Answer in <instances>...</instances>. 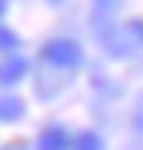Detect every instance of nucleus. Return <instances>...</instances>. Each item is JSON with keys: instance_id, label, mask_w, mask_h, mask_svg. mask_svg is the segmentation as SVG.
I'll return each instance as SVG.
<instances>
[{"instance_id": "1", "label": "nucleus", "mask_w": 143, "mask_h": 150, "mask_svg": "<svg viewBox=\"0 0 143 150\" xmlns=\"http://www.w3.org/2000/svg\"><path fill=\"white\" fill-rule=\"evenodd\" d=\"M43 60L53 67H77L80 64V47L73 40H53L43 47Z\"/></svg>"}, {"instance_id": "2", "label": "nucleus", "mask_w": 143, "mask_h": 150, "mask_svg": "<svg viewBox=\"0 0 143 150\" xmlns=\"http://www.w3.org/2000/svg\"><path fill=\"white\" fill-rule=\"evenodd\" d=\"M70 147H73V140H70V134L63 127H47L37 144V150H70Z\"/></svg>"}, {"instance_id": "3", "label": "nucleus", "mask_w": 143, "mask_h": 150, "mask_svg": "<svg viewBox=\"0 0 143 150\" xmlns=\"http://www.w3.org/2000/svg\"><path fill=\"white\" fill-rule=\"evenodd\" d=\"M23 74H27V60L23 57H10L7 64H0V83H4V87L23 80Z\"/></svg>"}, {"instance_id": "4", "label": "nucleus", "mask_w": 143, "mask_h": 150, "mask_svg": "<svg viewBox=\"0 0 143 150\" xmlns=\"http://www.w3.org/2000/svg\"><path fill=\"white\" fill-rule=\"evenodd\" d=\"M20 117H23L20 97H0V120H20Z\"/></svg>"}, {"instance_id": "5", "label": "nucleus", "mask_w": 143, "mask_h": 150, "mask_svg": "<svg viewBox=\"0 0 143 150\" xmlns=\"http://www.w3.org/2000/svg\"><path fill=\"white\" fill-rule=\"evenodd\" d=\"M73 147H77V150H103V140L97 137V134H90V130H87V134H77Z\"/></svg>"}, {"instance_id": "6", "label": "nucleus", "mask_w": 143, "mask_h": 150, "mask_svg": "<svg viewBox=\"0 0 143 150\" xmlns=\"http://www.w3.org/2000/svg\"><path fill=\"white\" fill-rule=\"evenodd\" d=\"M13 47H20L17 33H10L7 27H0V50H13Z\"/></svg>"}, {"instance_id": "7", "label": "nucleus", "mask_w": 143, "mask_h": 150, "mask_svg": "<svg viewBox=\"0 0 143 150\" xmlns=\"http://www.w3.org/2000/svg\"><path fill=\"white\" fill-rule=\"evenodd\" d=\"M130 33H137L140 43H143V20H133V23H130Z\"/></svg>"}, {"instance_id": "8", "label": "nucleus", "mask_w": 143, "mask_h": 150, "mask_svg": "<svg viewBox=\"0 0 143 150\" xmlns=\"http://www.w3.org/2000/svg\"><path fill=\"white\" fill-rule=\"evenodd\" d=\"M97 4H100V7H117L120 0H97Z\"/></svg>"}, {"instance_id": "9", "label": "nucleus", "mask_w": 143, "mask_h": 150, "mask_svg": "<svg viewBox=\"0 0 143 150\" xmlns=\"http://www.w3.org/2000/svg\"><path fill=\"white\" fill-rule=\"evenodd\" d=\"M0 150H23L20 144H7V147H0Z\"/></svg>"}, {"instance_id": "10", "label": "nucleus", "mask_w": 143, "mask_h": 150, "mask_svg": "<svg viewBox=\"0 0 143 150\" xmlns=\"http://www.w3.org/2000/svg\"><path fill=\"white\" fill-rule=\"evenodd\" d=\"M4 10H7V0H0V17H4Z\"/></svg>"}]
</instances>
